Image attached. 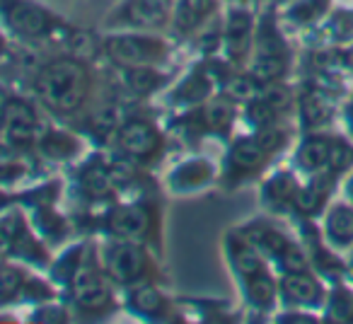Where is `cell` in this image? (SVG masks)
Listing matches in <instances>:
<instances>
[{
	"label": "cell",
	"mask_w": 353,
	"mask_h": 324,
	"mask_svg": "<svg viewBox=\"0 0 353 324\" xmlns=\"http://www.w3.org/2000/svg\"><path fill=\"white\" fill-rule=\"evenodd\" d=\"M211 179H213L211 162L201 160V157H194V160L176 165L170 177H167V184H170V189H174V192H196V189L206 187Z\"/></svg>",
	"instance_id": "8fae6325"
},
{
	"label": "cell",
	"mask_w": 353,
	"mask_h": 324,
	"mask_svg": "<svg viewBox=\"0 0 353 324\" xmlns=\"http://www.w3.org/2000/svg\"><path fill=\"white\" fill-rule=\"evenodd\" d=\"M351 165H353V148L346 141H332V152H329L327 168L336 174L348 170Z\"/></svg>",
	"instance_id": "8d00e7d4"
},
{
	"label": "cell",
	"mask_w": 353,
	"mask_h": 324,
	"mask_svg": "<svg viewBox=\"0 0 353 324\" xmlns=\"http://www.w3.org/2000/svg\"><path fill=\"white\" fill-rule=\"evenodd\" d=\"M119 126H121V123H119L117 109H102V112L92 117V128L99 138H107V136H112V133H117Z\"/></svg>",
	"instance_id": "ab89813d"
},
{
	"label": "cell",
	"mask_w": 353,
	"mask_h": 324,
	"mask_svg": "<svg viewBox=\"0 0 353 324\" xmlns=\"http://www.w3.org/2000/svg\"><path fill=\"white\" fill-rule=\"evenodd\" d=\"M254 20L247 10H232L225 25V46L230 59H242L252 44Z\"/></svg>",
	"instance_id": "4fadbf2b"
},
{
	"label": "cell",
	"mask_w": 353,
	"mask_h": 324,
	"mask_svg": "<svg viewBox=\"0 0 353 324\" xmlns=\"http://www.w3.org/2000/svg\"><path fill=\"white\" fill-rule=\"evenodd\" d=\"M80 189L90 199H107L114 189V172L102 165H88L80 172Z\"/></svg>",
	"instance_id": "ffe728a7"
},
{
	"label": "cell",
	"mask_w": 353,
	"mask_h": 324,
	"mask_svg": "<svg viewBox=\"0 0 353 324\" xmlns=\"http://www.w3.org/2000/svg\"><path fill=\"white\" fill-rule=\"evenodd\" d=\"M329 152H332V138H324V136L305 138L298 150V168H303L305 172H317V170L327 168Z\"/></svg>",
	"instance_id": "ac0fdd59"
},
{
	"label": "cell",
	"mask_w": 353,
	"mask_h": 324,
	"mask_svg": "<svg viewBox=\"0 0 353 324\" xmlns=\"http://www.w3.org/2000/svg\"><path fill=\"white\" fill-rule=\"evenodd\" d=\"M3 54H6V37L0 34V56H3Z\"/></svg>",
	"instance_id": "f5cc1de1"
},
{
	"label": "cell",
	"mask_w": 353,
	"mask_h": 324,
	"mask_svg": "<svg viewBox=\"0 0 353 324\" xmlns=\"http://www.w3.org/2000/svg\"><path fill=\"white\" fill-rule=\"evenodd\" d=\"M102 261L109 279L123 285L138 283L148 274V266H150L143 245L131 240H117L112 245H107L102 252Z\"/></svg>",
	"instance_id": "277c9868"
},
{
	"label": "cell",
	"mask_w": 353,
	"mask_h": 324,
	"mask_svg": "<svg viewBox=\"0 0 353 324\" xmlns=\"http://www.w3.org/2000/svg\"><path fill=\"white\" fill-rule=\"evenodd\" d=\"M288 68V56L285 51H256L252 61V78L256 83H274Z\"/></svg>",
	"instance_id": "d6986e66"
},
{
	"label": "cell",
	"mask_w": 353,
	"mask_h": 324,
	"mask_svg": "<svg viewBox=\"0 0 353 324\" xmlns=\"http://www.w3.org/2000/svg\"><path fill=\"white\" fill-rule=\"evenodd\" d=\"M247 114H250V121H252V123H256L259 128L271 126V123L276 121V117H279V112H276V109L271 107L269 102H266V97L252 99V102H250V109H247Z\"/></svg>",
	"instance_id": "f35d334b"
},
{
	"label": "cell",
	"mask_w": 353,
	"mask_h": 324,
	"mask_svg": "<svg viewBox=\"0 0 353 324\" xmlns=\"http://www.w3.org/2000/svg\"><path fill=\"white\" fill-rule=\"evenodd\" d=\"M312 256H314V266H317L319 271H324V274L334 276L341 271V261H339L332 252L324 250L322 245H317V242L312 245Z\"/></svg>",
	"instance_id": "60d3db41"
},
{
	"label": "cell",
	"mask_w": 353,
	"mask_h": 324,
	"mask_svg": "<svg viewBox=\"0 0 353 324\" xmlns=\"http://www.w3.org/2000/svg\"><path fill=\"white\" fill-rule=\"evenodd\" d=\"M104 54L121 68L157 65L167 59V44L150 34H114L104 41Z\"/></svg>",
	"instance_id": "7a4b0ae2"
},
{
	"label": "cell",
	"mask_w": 353,
	"mask_h": 324,
	"mask_svg": "<svg viewBox=\"0 0 353 324\" xmlns=\"http://www.w3.org/2000/svg\"><path fill=\"white\" fill-rule=\"evenodd\" d=\"M266 97V102L271 104V107L276 109V112H285V109L290 107V102H293V94L288 92L285 88H274V90H269V92L264 94Z\"/></svg>",
	"instance_id": "bcb514c9"
},
{
	"label": "cell",
	"mask_w": 353,
	"mask_h": 324,
	"mask_svg": "<svg viewBox=\"0 0 353 324\" xmlns=\"http://www.w3.org/2000/svg\"><path fill=\"white\" fill-rule=\"evenodd\" d=\"M223 92L232 102H252L259 92V85L252 75H230L223 85Z\"/></svg>",
	"instance_id": "4dcf8cb0"
},
{
	"label": "cell",
	"mask_w": 353,
	"mask_h": 324,
	"mask_svg": "<svg viewBox=\"0 0 353 324\" xmlns=\"http://www.w3.org/2000/svg\"><path fill=\"white\" fill-rule=\"evenodd\" d=\"M240 237L250 242L252 247H256L259 252H266L269 256H274V259H279L285 247L290 245L288 237L281 230H276V227H271L269 223H252L240 232Z\"/></svg>",
	"instance_id": "5bb4252c"
},
{
	"label": "cell",
	"mask_w": 353,
	"mask_h": 324,
	"mask_svg": "<svg viewBox=\"0 0 353 324\" xmlns=\"http://www.w3.org/2000/svg\"><path fill=\"white\" fill-rule=\"evenodd\" d=\"M22 298L34 300V305H39V303H44V300L51 298V288L46 283H41V281L27 279L25 288H22Z\"/></svg>",
	"instance_id": "ee69618b"
},
{
	"label": "cell",
	"mask_w": 353,
	"mask_h": 324,
	"mask_svg": "<svg viewBox=\"0 0 353 324\" xmlns=\"http://www.w3.org/2000/svg\"><path fill=\"white\" fill-rule=\"evenodd\" d=\"M348 123H351V131H353V102L348 104Z\"/></svg>",
	"instance_id": "816d5d0a"
},
{
	"label": "cell",
	"mask_w": 353,
	"mask_h": 324,
	"mask_svg": "<svg viewBox=\"0 0 353 324\" xmlns=\"http://www.w3.org/2000/svg\"><path fill=\"white\" fill-rule=\"evenodd\" d=\"M232 119H235V112H232V104L228 99H216L206 107L203 112V123L206 128L211 131H221V133H228L232 126Z\"/></svg>",
	"instance_id": "f1b7e54d"
},
{
	"label": "cell",
	"mask_w": 353,
	"mask_h": 324,
	"mask_svg": "<svg viewBox=\"0 0 353 324\" xmlns=\"http://www.w3.org/2000/svg\"><path fill=\"white\" fill-rule=\"evenodd\" d=\"M324 201H327V182H314L310 187L300 189L295 196V206L305 216H317L322 211Z\"/></svg>",
	"instance_id": "f546056e"
},
{
	"label": "cell",
	"mask_w": 353,
	"mask_h": 324,
	"mask_svg": "<svg viewBox=\"0 0 353 324\" xmlns=\"http://www.w3.org/2000/svg\"><path fill=\"white\" fill-rule=\"evenodd\" d=\"M279 261H281V266H283L285 271H305V266H307V259H305L303 250H300V247H295L293 242L285 247L283 254L279 256Z\"/></svg>",
	"instance_id": "b9f144b4"
},
{
	"label": "cell",
	"mask_w": 353,
	"mask_h": 324,
	"mask_svg": "<svg viewBox=\"0 0 353 324\" xmlns=\"http://www.w3.org/2000/svg\"><path fill=\"white\" fill-rule=\"evenodd\" d=\"M25 283H27V276L20 266H12V264L0 266V305L10 303L17 295H22Z\"/></svg>",
	"instance_id": "83f0119b"
},
{
	"label": "cell",
	"mask_w": 353,
	"mask_h": 324,
	"mask_svg": "<svg viewBox=\"0 0 353 324\" xmlns=\"http://www.w3.org/2000/svg\"><path fill=\"white\" fill-rule=\"evenodd\" d=\"M128 305L143 317H160L167 307L165 295L152 285H136L128 295Z\"/></svg>",
	"instance_id": "cb8c5ba5"
},
{
	"label": "cell",
	"mask_w": 353,
	"mask_h": 324,
	"mask_svg": "<svg viewBox=\"0 0 353 324\" xmlns=\"http://www.w3.org/2000/svg\"><path fill=\"white\" fill-rule=\"evenodd\" d=\"M34 90L39 102L54 114H73L85 104L90 92V70L83 61L54 59L37 70Z\"/></svg>",
	"instance_id": "6da1fadb"
},
{
	"label": "cell",
	"mask_w": 353,
	"mask_h": 324,
	"mask_svg": "<svg viewBox=\"0 0 353 324\" xmlns=\"http://www.w3.org/2000/svg\"><path fill=\"white\" fill-rule=\"evenodd\" d=\"M0 12L8 27L25 39H44L59 27L54 12L32 0H0Z\"/></svg>",
	"instance_id": "3957f363"
},
{
	"label": "cell",
	"mask_w": 353,
	"mask_h": 324,
	"mask_svg": "<svg viewBox=\"0 0 353 324\" xmlns=\"http://www.w3.org/2000/svg\"><path fill=\"white\" fill-rule=\"evenodd\" d=\"M39 150L49 160H70L78 152V141L65 131H46L39 138Z\"/></svg>",
	"instance_id": "d4e9b609"
},
{
	"label": "cell",
	"mask_w": 353,
	"mask_h": 324,
	"mask_svg": "<svg viewBox=\"0 0 353 324\" xmlns=\"http://www.w3.org/2000/svg\"><path fill=\"white\" fill-rule=\"evenodd\" d=\"M8 102H10V94L6 92V88H3V85H0V119H3V114H6Z\"/></svg>",
	"instance_id": "7dc6e473"
},
{
	"label": "cell",
	"mask_w": 353,
	"mask_h": 324,
	"mask_svg": "<svg viewBox=\"0 0 353 324\" xmlns=\"http://www.w3.org/2000/svg\"><path fill=\"white\" fill-rule=\"evenodd\" d=\"M83 245H75V250H68L63 256H61L59 261L54 264V279L61 281V283H70L75 276V271H78V266L83 264Z\"/></svg>",
	"instance_id": "836d02e7"
},
{
	"label": "cell",
	"mask_w": 353,
	"mask_h": 324,
	"mask_svg": "<svg viewBox=\"0 0 353 324\" xmlns=\"http://www.w3.org/2000/svg\"><path fill=\"white\" fill-rule=\"evenodd\" d=\"M300 119H303V123L307 128H317L329 119V107L324 104V99L319 94L310 92L300 102Z\"/></svg>",
	"instance_id": "1f68e13d"
},
{
	"label": "cell",
	"mask_w": 353,
	"mask_h": 324,
	"mask_svg": "<svg viewBox=\"0 0 353 324\" xmlns=\"http://www.w3.org/2000/svg\"><path fill=\"white\" fill-rule=\"evenodd\" d=\"M172 17V0H126L117 10V17L109 20L119 27L133 30H157Z\"/></svg>",
	"instance_id": "52a82bcc"
},
{
	"label": "cell",
	"mask_w": 353,
	"mask_h": 324,
	"mask_svg": "<svg viewBox=\"0 0 353 324\" xmlns=\"http://www.w3.org/2000/svg\"><path fill=\"white\" fill-rule=\"evenodd\" d=\"M211 78H208L203 70H194L189 78L182 80V85L174 90V102L184 104V107H192V104H199L211 94Z\"/></svg>",
	"instance_id": "603a6c76"
},
{
	"label": "cell",
	"mask_w": 353,
	"mask_h": 324,
	"mask_svg": "<svg viewBox=\"0 0 353 324\" xmlns=\"http://www.w3.org/2000/svg\"><path fill=\"white\" fill-rule=\"evenodd\" d=\"M117 145L123 155L133 157V160H148V157H152L160 150L162 138H160V131H157L150 121L131 119V121L119 126Z\"/></svg>",
	"instance_id": "ba28073f"
},
{
	"label": "cell",
	"mask_w": 353,
	"mask_h": 324,
	"mask_svg": "<svg viewBox=\"0 0 353 324\" xmlns=\"http://www.w3.org/2000/svg\"><path fill=\"white\" fill-rule=\"evenodd\" d=\"M254 138L259 141V145L264 148L266 155H271V152H281L285 145H288V133H285L283 128H276L274 123H271V126L259 128V133H256Z\"/></svg>",
	"instance_id": "e575fe53"
},
{
	"label": "cell",
	"mask_w": 353,
	"mask_h": 324,
	"mask_svg": "<svg viewBox=\"0 0 353 324\" xmlns=\"http://www.w3.org/2000/svg\"><path fill=\"white\" fill-rule=\"evenodd\" d=\"M123 83L133 94H152L167 83V75H162L155 65H131L123 68Z\"/></svg>",
	"instance_id": "e0dca14e"
},
{
	"label": "cell",
	"mask_w": 353,
	"mask_h": 324,
	"mask_svg": "<svg viewBox=\"0 0 353 324\" xmlns=\"http://www.w3.org/2000/svg\"><path fill=\"white\" fill-rule=\"evenodd\" d=\"M70 295H73V303L88 312H99L112 305V290H109L104 276L88 264H80L75 271L73 281H70Z\"/></svg>",
	"instance_id": "8992f818"
},
{
	"label": "cell",
	"mask_w": 353,
	"mask_h": 324,
	"mask_svg": "<svg viewBox=\"0 0 353 324\" xmlns=\"http://www.w3.org/2000/svg\"><path fill=\"white\" fill-rule=\"evenodd\" d=\"M109 232L117 240L143 242L152 230V211L143 203H126L117 206L107 218Z\"/></svg>",
	"instance_id": "9c48e42d"
},
{
	"label": "cell",
	"mask_w": 353,
	"mask_h": 324,
	"mask_svg": "<svg viewBox=\"0 0 353 324\" xmlns=\"http://www.w3.org/2000/svg\"><path fill=\"white\" fill-rule=\"evenodd\" d=\"M300 187L295 184V179L290 174L281 172L276 177H271L264 187V199L271 203L274 208L283 211L285 206H295V196H298Z\"/></svg>",
	"instance_id": "7402d4cb"
},
{
	"label": "cell",
	"mask_w": 353,
	"mask_h": 324,
	"mask_svg": "<svg viewBox=\"0 0 353 324\" xmlns=\"http://www.w3.org/2000/svg\"><path fill=\"white\" fill-rule=\"evenodd\" d=\"M329 0H300L290 8V20L295 22H312L327 10Z\"/></svg>",
	"instance_id": "d590c367"
},
{
	"label": "cell",
	"mask_w": 353,
	"mask_h": 324,
	"mask_svg": "<svg viewBox=\"0 0 353 324\" xmlns=\"http://www.w3.org/2000/svg\"><path fill=\"white\" fill-rule=\"evenodd\" d=\"M8 254H15L17 259H25V261H32V264H46L49 254H46V247L32 235L30 230L25 232L22 237H17L10 247H6Z\"/></svg>",
	"instance_id": "4316f807"
},
{
	"label": "cell",
	"mask_w": 353,
	"mask_h": 324,
	"mask_svg": "<svg viewBox=\"0 0 353 324\" xmlns=\"http://www.w3.org/2000/svg\"><path fill=\"white\" fill-rule=\"evenodd\" d=\"M329 314L341 322H353V293L339 288L334 290L332 303H329Z\"/></svg>",
	"instance_id": "74e56055"
},
{
	"label": "cell",
	"mask_w": 353,
	"mask_h": 324,
	"mask_svg": "<svg viewBox=\"0 0 353 324\" xmlns=\"http://www.w3.org/2000/svg\"><path fill=\"white\" fill-rule=\"evenodd\" d=\"M25 174V165L15 160H0V187H10Z\"/></svg>",
	"instance_id": "7bdbcfd3"
},
{
	"label": "cell",
	"mask_w": 353,
	"mask_h": 324,
	"mask_svg": "<svg viewBox=\"0 0 353 324\" xmlns=\"http://www.w3.org/2000/svg\"><path fill=\"white\" fill-rule=\"evenodd\" d=\"M324 232L334 250H348L353 245V208L346 203H336L329 211Z\"/></svg>",
	"instance_id": "9a60e30c"
},
{
	"label": "cell",
	"mask_w": 353,
	"mask_h": 324,
	"mask_svg": "<svg viewBox=\"0 0 353 324\" xmlns=\"http://www.w3.org/2000/svg\"><path fill=\"white\" fill-rule=\"evenodd\" d=\"M346 196H348V199H351V201H353V177L348 179V184H346Z\"/></svg>",
	"instance_id": "681fc988"
},
{
	"label": "cell",
	"mask_w": 353,
	"mask_h": 324,
	"mask_svg": "<svg viewBox=\"0 0 353 324\" xmlns=\"http://www.w3.org/2000/svg\"><path fill=\"white\" fill-rule=\"evenodd\" d=\"M247 285V298L254 307H271L276 300V283L271 281V276L266 271H259V274L245 279Z\"/></svg>",
	"instance_id": "484cf974"
},
{
	"label": "cell",
	"mask_w": 353,
	"mask_h": 324,
	"mask_svg": "<svg viewBox=\"0 0 353 324\" xmlns=\"http://www.w3.org/2000/svg\"><path fill=\"white\" fill-rule=\"evenodd\" d=\"M213 10H216V0H179L172 10L174 30L182 34H192L213 15Z\"/></svg>",
	"instance_id": "7c38bea8"
},
{
	"label": "cell",
	"mask_w": 353,
	"mask_h": 324,
	"mask_svg": "<svg viewBox=\"0 0 353 324\" xmlns=\"http://www.w3.org/2000/svg\"><path fill=\"white\" fill-rule=\"evenodd\" d=\"M32 319H39V322H63V319H68V312H65L61 305L44 303L41 310H37V312L32 314Z\"/></svg>",
	"instance_id": "f6af8a7d"
},
{
	"label": "cell",
	"mask_w": 353,
	"mask_h": 324,
	"mask_svg": "<svg viewBox=\"0 0 353 324\" xmlns=\"http://www.w3.org/2000/svg\"><path fill=\"white\" fill-rule=\"evenodd\" d=\"M228 252H230L232 266H235V271L242 276V279H250V276L264 271L259 250H256V247H252L247 240H242L240 235L228 240Z\"/></svg>",
	"instance_id": "2e32d148"
},
{
	"label": "cell",
	"mask_w": 353,
	"mask_h": 324,
	"mask_svg": "<svg viewBox=\"0 0 353 324\" xmlns=\"http://www.w3.org/2000/svg\"><path fill=\"white\" fill-rule=\"evenodd\" d=\"M264 157L266 152L256 138H240L230 150V165L237 172H254L256 168H261Z\"/></svg>",
	"instance_id": "44dd1931"
},
{
	"label": "cell",
	"mask_w": 353,
	"mask_h": 324,
	"mask_svg": "<svg viewBox=\"0 0 353 324\" xmlns=\"http://www.w3.org/2000/svg\"><path fill=\"white\" fill-rule=\"evenodd\" d=\"M6 254H8V250H6L3 245H0V266L6 264Z\"/></svg>",
	"instance_id": "f907efd6"
},
{
	"label": "cell",
	"mask_w": 353,
	"mask_h": 324,
	"mask_svg": "<svg viewBox=\"0 0 353 324\" xmlns=\"http://www.w3.org/2000/svg\"><path fill=\"white\" fill-rule=\"evenodd\" d=\"M8 203H10V196H8V194H3V189H0V211H3Z\"/></svg>",
	"instance_id": "c3c4849f"
},
{
	"label": "cell",
	"mask_w": 353,
	"mask_h": 324,
	"mask_svg": "<svg viewBox=\"0 0 353 324\" xmlns=\"http://www.w3.org/2000/svg\"><path fill=\"white\" fill-rule=\"evenodd\" d=\"M39 133V114L34 104L22 97H10L3 114V141L10 148H27Z\"/></svg>",
	"instance_id": "5b68a950"
},
{
	"label": "cell",
	"mask_w": 353,
	"mask_h": 324,
	"mask_svg": "<svg viewBox=\"0 0 353 324\" xmlns=\"http://www.w3.org/2000/svg\"><path fill=\"white\" fill-rule=\"evenodd\" d=\"M27 230H30V225H27L25 216L20 211H8L0 216V245L3 247H10Z\"/></svg>",
	"instance_id": "d6a6232c"
},
{
	"label": "cell",
	"mask_w": 353,
	"mask_h": 324,
	"mask_svg": "<svg viewBox=\"0 0 353 324\" xmlns=\"http://www.w3.org/2000/svg\"><path fill=\"white\" fill-rule=\"evenodd\" d=\"M281 293H283V298L288 303L305 305V307L319 305L324 298V288L307 271H288L283 276V281H281Z\"/></svg>",
	"instance_id": "30bf717a"
}]
</instances>
